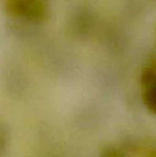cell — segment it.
<instances>
[{
	"label": "cell",
	"mask_w": 156,
	"mask_h": 157,
	"mask_svg": "<svg viewBox=\"0 0 156 157\" xmlns=\"http://www.w3.org/2000/svg\"><path fill=\"white\" fill-rule=\"evenodd\" d=\"M146 103L148 106L152 108V110L156 111V82L151 86L146 92Z\"/></svg>",
	"instance_id": "cell-1"
}]
</instances>
